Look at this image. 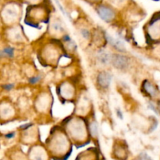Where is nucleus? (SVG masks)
<instances>
[{
	"label": "nucleus",
	"instance_id": "1",
	"mask_svg": "<svg viewBox=\"0 0 160 160\" xmlns=\"http://www.w3.org/2000/svg\"><path fill=\"white\" fill-rule=\"evenodd\" d=\"M98 13L99 17L105 21H109L114 17V13L112 10L105 6H101L98 8Z\"/></svg>",
	"mask_w": 160,
	"mask_h": 160
},
{
	"label": "nucleus",
	"instance_id": "2",
	"mask_svg": "<svg viewBox=\"0 0 160 160\" xmlns=\"http://www.w3.org/2000/svg\"><path fill=\"white\" fill-rule=\"evenodd\" d=\"M112 62L118 69H124L128 65V60L127 57L123 55H116L112 58Z\"/></svg>",
	"mask_w": 160,
	"mask_h": 160
},
{
	"label": "nucleus",
	"instance_id": "3",
	"mask_svg": "<svg viewBox=\"0 0 160 160\" xmlns=\"http://www.w3.org/2000/svg\"><path fill=\"white\" fill-rule=\"evenodd\" d=\"M111 75L108 73L102 72L99 74L98 76V82L100 86L102 88H107L109 85L110 82H111Z\"/></svg>",
	"mask_w": 160,
	"mask_h": 160
},
{
	"label": "nucleus",
	"instance_id": "4",
	"mask_svg": "<svg viewBox=\"0 0 160 160\" xmlns=\"http://www.w3.org/2000/svg\"><path fill=\"white\" fill-rule=\"evenodd\" d=\"M106 38H107L108 41L111 44V46H113L115 48H116L117 50L124 51V43H123L122 41H119V39H116V38H112V37L109 35H106Z\"/></svg>",
	"mask_w": 160,
	"mask_h": 160
},
{
	"label": "nucleus",
	"instance_id": "5",
	"mask_svg": "<svg viewBox=\"0 0 160 160\" xmlns=\"http://www.w3.org/2000/svg\"><path fill=\"white\" fill-rule=\"evenodd\" d=\"M98 60L103 64H108L110 61V56L109 53L105 51H101L98 54Z\"/></svg>",
	"mask_w": 160,
	"mask_h": 160
},
{
	"label": "nucleus",
	"instance_id": "6",
	"mask_svg": "<svg viewBox=\"0 0 160 160\" xmlns=\"http://www.w3.org/2000/svg\"><path fill=\"white\" fill-rule=\"evenodd\" d=\"M144 88H145L146 92L148 94H149L150 95H155V94H156V90H155V87L153 86L151 83L147 81H146L145 82V84H144Z\"/></svg>",
	"mask_w": 160,
	"mask_h": 160
},
{
	"label": "nucleus",
	"instance_id": "7",
	"mask_svg": "<svg viewBox=\"0 0 160 160\" xmlns=\"http://www.w3.org/2000/svg\"><path fill=\"white\" fill-rule=\"evenodd\" d=\"M3 53H5V55H6L7 56L12 57L13 55V49L12 48H6L3 50Z\"/></svg>",
	"mask_w": 160,
	"mask_h": 160
},
{
	"label": "nucleus",
	"instance_id": "8",
	"mask_svg": "<svg viewBox=\"0 0 160 160\" xmlns=\"http://www.w3.org/2000/svg\"><path fill=\"white\" fill-rule=\"evenodd\" d=\"M91 132H92V134H93L94 135H96V134H97V125H96L95 123H93V124H91Z\"/></svg>",
	"mask_w": 160,
	"mask_h": 160
},
{
	"label": "nucleus",
	"instance_id": "9",
	"mask_svg": "<svg viewBox=\"0 0 160 160\" xmlns=\"http://www.w3.org/2000/svg\"><path fill=\"white\" fill-rule=\"evenodd\" d=\"M139 160H152V159L147 154L143 153V154H141L140 158H139Z\"/></svg>",
	"mask_w": 160,
	"mask_h": 160
},
{
	"label": "nucleus",
	"instance_id": "10",
	"mask_svg": "<svg viewBox=\"0 0 160 160\" xmlns=\"http://www.w3.org/2000/svg\"><path fill=\"white\" fill-rule=\"evenodd\" d=\"M81 34L84 38H88L89 37H90V33H89V31H87V30H82Z\"/></svg>",
	"mask_w": 160,
	"mask_h": 160
},
{
	"label": "nucleus",
	"instance_id": "11",
	"mask_svg": "<svg viewBox=\"0 0 160 160\" xmlns=\"http://www.w3.org/2000/svg\"><path fill=\"white\" fill-rule=\"evenodd\" d=\"M55 3L57 4L58 7L60 8V10H61V12H62L64 15H66V12H65L64 10H63V8L62 7V6H61V4L60 3V2H59V0H55Z\"/></svg>",
	"mask_w": 160,
	"mask_h": 160
},
{
	"label": "nucleus",
	"instance_id": "12",
	"mask_svg": "<svg viewBox=\"0 0 160 160\" xmlns=\"http://www.w3.org/2000/svg\"><path fill=\"white\" fill-rule=\"evenodd\" d=\"M39 80H40V76H35V77H34V78H31L30 82H31V84H34L36 82H38Z\"/></svg>",
	"mask_w": 160,
	"mask_h": 160
},
{
	"label": "nucleus",
	"instance_id": "13",
	"mask_svg": "<svg viewBox=\"0 0 160 160\" xmlns=\"http://www.w3.org/2000/svg\"><path fill=\"white\" fill-rule=\"evenodd\" d=\"M117 115H118V116H119V117H120V118L122 119L123 116H122V114H121V112H120V111H118V112H117Z\"/></svg>",
	"mask_w": 160,
	"mask_h": 160
},
{
	"label": "nucleus",
	"instance_id": "14",
	"mask_svg": "<svg viewBox=\"0 0 160 160\" xmlns=\"http://www.w3.org/2000/svg\"><path fill=\"white\" fill-rule=\"evenodd\" d=\"M13 136V133H11L10 134H7V135H6V137H7L8 138H12Z\"/></svg>",
	"mask_w": 160,
	"mask_h": 160
}]
</instances>
